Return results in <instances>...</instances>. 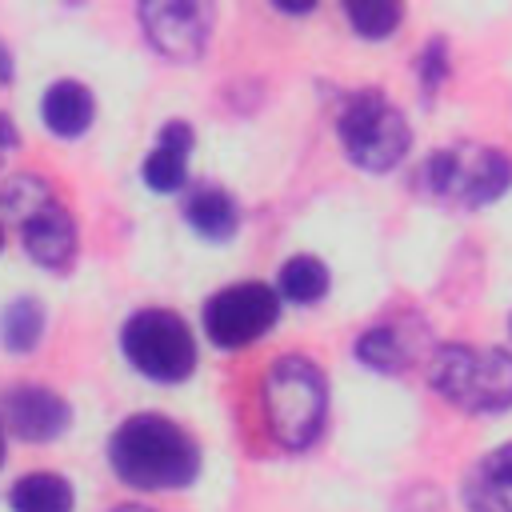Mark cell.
<instances>
[{
	"label": "cell",
	"instance_id": "7a4b0ae2",
	"mask_svg": "<svg viewBox=\"0 0 512 512\" xmlns=\"http://www.w3.org/2000/svg\"><path fill=\"white\" fill-rule=\"evenodd\" d=\"M328 416L324 372L304 356H284L264 372V420L284 448H312Z\"/></svg>",
	"mask_w": 512,
	"mask_h": 512
},
{
	"label": "cell",
	"instance_id": "30bf717a",
	"mask_svg": "<svg viewBox=\"0 0 512 512\" xmlns=\"http://www.w3.org/2000/svg\"><path fill=\"white\" fill-rule=\"evenodd\" d=\"M20 240H24V252L40 268H64L76 252V224H72L68 208L48 196L44 204H36L32 212L20 216Z\"/></svg>",
	"mask_w": 512,
	"mask_h": 512
},
{
	"label": "cell",
	"instance_id": "52a82bcc",
	"mask_svg": "<svg viewBox=\"0 0 512 512\" xmlns=\"http://www.w3.org/2000/svg\"><path fill=\"white\" fill-rule=\"evenodd\" d=\"M280 320V292L264 280H244L220 288L204 304V332L216 348H244L260 340Z\"/></svg>",
	"mask_w": 512,
	"mask_h": 512
},
{
	"label": "cell",
	"instance_id": "7402d4cb",
	"mask_svg": "<svg viewBox=\"0 0 512 512\" xmlns=\"http://www.w3.org/2000/svg\"><path fill=\"white\" fill-rule=\"evenodd\" d=\"M112 512H152V508H144V504H120V508H112Z\"/></svg>",
	"mask_w": 512,
	"mask_h": 512
},
{
	"label": "cell",
	"instance_id": "277c9868",
	"mask_svg": "<svg viewBox=\"0 0 512 512\" xmlns=\"http://www.w3.org/2000/svg\"><path fill=\"white\" fill-rule=\"evenodd\" d=\"M420 184L428 196L456 204V208H480L508 192L512 184V160L500 148L488 144H452L424 160Z\"/></svg>",
	"mask_w": 512,
	"mask_h": 512
},
{
	"label": "cell",
	"instance_id": "ffe728a7",
	"mask_svg": "<svg viewBox=\"0 0 512 512\" xmlns=\"http://www.w3.org/2000/svg\"><path fill=\"white\" fill-rule=\"evenodd\" d=\"M20 144V136H16V128H12V120L0 112V164H4V152H12Z\"/></svg>",
	"mask_w": 512,
	"mask_h": 512
},
{
	"label": "cell",
	"instance_id": "e0dca14e",
	"mask_svg": "<svg viewBox=\"0 0 512 512\" xmlns=\"http://www.w3.org/2000/svg\"><path fill=\"white\" fill-rule=\"evenodd\" d=\"M40 336H44V308H40V300L16 296L4 308V316H0V340H4V348L16 352V356H24V352H32L40 344Z\"/></svg>",
	"mask_w": 512,
	"mask_h": 512
},
{
	"label": "cell",
	"instance_id": "603a6c76",
	"mask_svg": "<svg viewBox=\"0 0 512 512\" xmlns=\"http://www.w3.org/2000/svg\"><path fill=\"white\" fill-rule=\"evenodd\" d=\"M0 464H4V432H0Z\"/></svg>",
	"mask_w": 512,
	"mask_h": 512
},
{
	"label": "cell",
	"instance_id": "ba28073f",
	"mask_svg": "<svg viewBox=\"0 0 512 512\" xmlns=\"http://www.w3.org/2000/svg\"><path fill=\"white\" fill-rule=\"evenodd\" d=\"M140 28L144 36L152 40L156 52H164L168 60H196L204 48H208V28H212V16L204 4H192V0H152V4H140Z\"/></svg>",
	"mask_w": 512,
	"mask_h": 512
},
{
	"label": "cell",
	"instance_id": "44dd1931",
	"mask_svg": "<svg viewBox=\"0 0 512 512\" xmlns=\"http://www.w3.org/2000/svg\"><path fill=\"white\" fill-rule=\"evenodd\" d=\"M12 80V56H8V48L0 44V84H8Z\"/></svg>",
	"mask_w": 512,
	"mask_h": 512
},
{
	"label": "cell",
	"instance_id": "5b68a950",
	"mask_svg": "<svg viewBox=\"0 0 512 512\" xmlns=\"http://www.w3.org/2000/svg\"><path fill=\"white\" fill-rule=\"evenodd\" d=\"M336 132H340V144H344L348 160L356 168H368V172L396 168L404 160L408 144H412L404 112L376 88L344 96L340 116H336Z\"/></svg>",
	"mask_w": 512,
	"mask_h": 512
},
{
	"label": "cell",
	"instance_id": "9a60e30c",
	"mask_svg": "<svg viewBox=\"0 0 512 512\" xmlns=\"http://www.w3.org/2000/svg\"><path fill=\"white\" fill-rule=\"evenodd\" d=\"M12 512H72V484L60 472H28L8 492Z\"/></svg>",
	"mask_w": 512,
	"mask_h": 512
},
{
	"label": "cell",
	"instance_id": "3957f363",
	"mask_svg": "<svg viewBox=\"0 0 512 512\" xmlns=\"http://www.w3.org/2000/svg\"><path fill=\"white\" fill-rule=\"evenodd\" d=\"M432 388L464 412H500L512 404V352L444 344L432 352Z\"/></svg>",
	"mask_w": 512,
	"mask_h": 512
},
{
	"label": "cell",
	"instance_id": "ac0fdd59",
	"mask_svg": "<svg viewBox=\"0 0 512 512\" xmlns=\"http://www.w3.org/2000/svg\"><path fill=\"white\" fill-rule=\"evenodd\" d=\"M356 356H360L368 368H376V372H400V368H408V360H412L404 336H400L392 324H380V328L364 332V336L356 340Z\"/></svg>",
	"mask_w": 512,
	"mask_h": 512
},
{
	"label": "cell",
	"instance_id": "4fadbf2b",
	"mask_svg": "<svg viewBox=\"0 0 512 512\" xmlns=\"http://www.w3.org/2000/svg\"><path fill=\"white\" fill-rule=\"evenodd\" d=\"M468 512H512V444L488 452L464 480Z\"/></svg>",
	"mask_w": 512,
	"mask_h": 512
},
{
	"label": "cell",
	"instance_id": "7c38bea8",
	"mask_svg": "<svg viewBox=\"0 0 512 512\" xmlns=\"http://www.w3.org/2000/svg\"><path fill=\"white\" fill-rule=\"evenodd\" d=\"M92 116H96V100H92L88 84H80V80H56L40 96V120L60 140L84 136Z\"/></svg>",
	"mask_w": 512,
	"mask_h": 512
},
{
	"label": "cell",
	"instance_id": "6da1fadb",
	"mask_svg": "<svg viewBox=\"0 0 512 512\" xmlns=\"http://www.w3.org/2000/svg\"><path fill=\"white\" fill-rule=\"evenodd\" d=\"M108 464L132 488L168 492V488H188L196 480V472H200V448L168 416H160V412H136V416H128L112 432V440H108Z\"/></svg>",
	"mask_w": 512,
	"mask_h": 512
},
{
	"label": "cell",
	"instance_id": "9c48e42d",
	"mask_svg": "<svg viewBox=\"0 0 512 512\" xmlns=\"http://www.w3.org/2000/svg\"><path fill=\"white\" fill-rule=\"evenodd\" d=\"M0 408H4L8 428L20 440H32V444L56 440L68 428V404L52 388H44V384H16V388H8L0 396Z\"/></svg>",
	"mask_w": 512,
	"mask_h": 512
},
{
	"label": "cell",
	"instance_id": "d6986e66",
	"mask_svg": "<svg viewBox=\"0 0 512 512\" xmlns=\"http://www.w3.org/2000/svg\"><path fill=\"white\" fill-rule=\"evenodd\" d=\"M344 16H348V24L360 32V36H368V40H384L396 24H400V8L396 4H384V0H376V4H348L344 8Z\"/></svg>",
	"mask_w": 512,
	"mask_h": 512
},
{
	"label": "cell",
	"instance_id": "8fae6325",
	"mask_svg": "<svg viewBox=\"0 0 512 512\" xmlns=\"http://www.w3.org/2000/svg\"><path fill=\"white\" fill-rule=\"evenodd\" d=\"M188 152H192V128L184 120H168L160 128V140L140 164V176L152 192H176L188 180Z\"/></svg>",
	"mask_w": 512,
	"mask_h": 512
},
{
	"label": "cell",
	"instance_id": "cb8c5ba5",
	"mask_svg": "<svg viewBox=\"0 0 512 512\" xmlns=\"http://www.w3.org/2000/svg\"><path fill=\"white\" fill-rule=\"evenodd\" d=\"M0 248H4V228H0Z\"/></svg>",
	"mask_w": 512,
	"mask_h": 512
},
{
	"label": "cell",
	"instance_id": "5bb4252c",
	"mask_svg": "<svg viewBox=\"0 0 512 512\" xmlns=\"http://www.w3.org/2000/svg\"><path fill=\"white\" fill-rule=\"evenodd\" d=\"M184 220L192 224L196 236L228 240L240 228V208H236V200L220 184H196L184 196Z\"/></svg>",
	"mask_w": 512,
	"mask_h": 512
},
{
	"label": "cell",
	"instance_id": "8992f818",
	"mask_svg": "<svg viewBox=\"0 0 512 512\" xmlns=\"http://www.w3.org/2000/svg\"><path fill=\"white\" fill-rule=\"evenodd\" d=\"M120 344H124L128 364L156 384H180L196 368V340L188 324L168 308L132 312Z\"/></svg>",
	"mask_w": 512,
	"mask_h": 512
},
{
	"label": "cell",
	"instance_id": "2e32d148",
	"mask_svg": "<svg viewBox=\"0 0 512 512\" xmlns=\"http://www.w3.org/2000/svg\"><path fill=\"white\" fill-rule=\"evenodd\" d=\"M276 292L284 300H292V304H316V300H324V292H328V268H324V260H316V256H292V260H284V268L276 276Z\"/></svg>",
	"mask_w": 512,
	"mask_h": 512
}]
</instances>
